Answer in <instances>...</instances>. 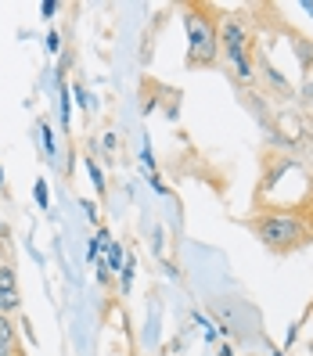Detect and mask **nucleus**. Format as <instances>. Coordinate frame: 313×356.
<instances>
[{
	"mask_svg": "<svg viewBox=\"0 0 313 356\" xmlns=\"http://www.w3.org/2000/svg\"><path fill=\"white\" fill-rule=\"evenodd\" d=\"M245 227L270 256H291L313 245V162L291 148H263L252 213Z\"/></svg>",
	"mask_w": 313,
	"mask_h": 356,
	"instance_id": "nucleus-1",
	"label": "nucleus"
},
{
	"mask_svg": "<svg viewBox=\"0 0 313 356\" xmlns=\"http://www.w3.org/2000/svg\"><path fill=\"white\" fill-rule=\"evenodd\" d=\"M187 29V69H213L220 61V15L209 4L184 8Z\"/></svg>",
	"mask_w": 313,
	"mask_h": 356,
	"instance_id": "nucleus-2",
	"label": "nucleus"
},
{
	"mask_svg": "<svg viewBox=\"0 0 313 356\" xmlns=\"http://www.w3.org/2000/svg\"><path fill=\"white\" fill-rule=\"evenodd\" d=\"M220 58L238 83H256V40L238 15L220 22Z\"/></svg>",
	"mask_w": 313,
	"mask_h": 356,
	"instance_id": "nucleus-3",
	"label": "nucleus"
},
{
	"mask_svg": "<svg viewBox=\"0 0 313 356\" xmlns=\"http://www.w3.org/2000/svg\"><path fill=\"white\" fill-rule=\"evenodd\" d=\"M22 309V291H18V277L11 259H0V317H15Z\"/></svg>",
	"mask_w": 313,
	"mask_h": 356,
	"instance_id": "nucleus-4",
	"label": "nucleus"
},
{
	"mask_svg": "<svg viewBox=\"0 0 313 356\" xmlns=\"http://www.w3.org/2000/svg\"><path fill=\"white\" fill-rule=\"evenodd\" d=\"M15 346H18V331H15L11 317H0V356H11Z\"/></svg>",
	"mask_w": 313,
	"mask_h": 356,
	"instance_id": "nucleus-5",
	"label": "nucleus"
},
{
	"mask_svg": "<svg viewBox=\"0 0 313 356\" xmlns=\"http://www.w3.org/2000/svg\"><path fill=\"white\" fill-rule=\"evenodd\" d=\"M303 104L313 108V69H306V76H303Z\"/></svg>",
	"mask_w": 313,
	"mask_h": 356,
	"instance_id": "nucleus-6",
	"label": "nucleus"
},
{
	"mask_svg": "<svg viewBox=\"0 0 313 356\" xmlns=\"http://www.w3.org/2000/svg\"><path fill=\"white\" fill-rule=\"evenodd\" d=\"M87 170H90L94 187H97V191H104V177H101V170H97V162H94V159H87Z\"/></svg>",
	"mask_w": 313,
	"mask_h": 356,
	"instance_id": "nucleus-7",
	"label": "nucleus"
},
{
	"mask_svg": "<svg viewBox=\"0 0 313 356\" xmlns=\"http://www.w3.org/2000/svg\"><path fill=\"white\" fill-rule=\"evenodd\" d=\"M40 134H44V148H47V155L54 159V134H51L47 122H40Z\"/></svg>",
	"mask_w": 313,
	"mask_h": 356,
	"instance_id": "nucleus-8",
	"label": "nucleus"
},
{
	"mask_svg": "<svg viewBox=\"0 0 313 356\" xmlns=\"http://www.w3.org/2000/svg\"><path fill=\"white\" fill-rule=\"evenodd\" d=\"M36 202H40V209H47V184L44 180L36 184Z\"/></svg>",
	"mask_w": 313,
	"mask_h": 356,
	"instance_id": "nucleus-9",
	"label": "nucleus"
},
{
	"mask_svg": "<svg viewBox=\"0 0 313 356\" xmlns=\"http://www.w3.org/2000/svg\"><path fill=\"white\" fill-rule=\"evenodd\" d=\"M40 11H44V18H54L58 4H54V0H44V8H40Z\"/></svg>",
	"mask_w": 313,
	"mask_h": 356,
	"instance_id": "nucleus-10",
	"label": "nucleus"
},
{
	"mask_svg": "<svg viewBox=\"0 0 313 356\" xmlns=\"http://www.w3.org/2000/svg\"><path fill=\"white\" fill-rule=\"evenodd\" d=\"M58 47H61V40H58V33H51V36H47V51H51V54H54V51H58Z\"/></svg>",
	"mask_w": 313,
	"mask_h": 356,
	"instance_id": "nucleus-11",
	"label": "nucleus"
},
{
	"mask_svg": "<svg viewBox=\"0 0 313 356\" xmlns=\"http://www.w3.org/2000/svg\"><path fill=\"white\" fill-rule=\"evenodd\" d=\"M11 356H29V353H26V346H22V342H18V346L11 349Z\"/></svg>",
	"mask_w": 313,
	"mask_h": 356,
	"instance_id": "nucleus-12",
	"label": "nucleus"
},
{
	"mask_svg": "<svg viewBox=\"0 0 313 356\" xmlns=\"http://www.w3.org/2000/svg\"><path fill=\"white\" fill-rule=\"evenodd\" d=\"M0 241H8V223L0 220Z\"/></svg>",
	"mask_w": 313,
	"mask_h": 356,
	"instance_id": "nucleus-13",
	"label": "nucleus"
},
{
	"mask_svg": "<svg viewBox=\"0 0 313 356\" xmlns=\"http://www.w3.org/2000/svg\"><path fill=\"white\" fill-rule=\"evenodd\" d=\"M310 140H313V127H310Z\"/></svg>",
	"mask_w": 313,
	"mask_h": 356,
	"instance_id": "nucleus-14",
	"label": "nucleus"
}]
</instances>
